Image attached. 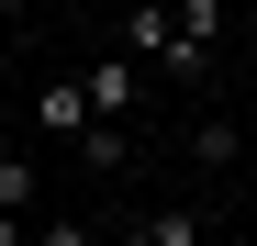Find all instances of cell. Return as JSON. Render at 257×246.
<instances>
[{
    "instance_id": "8992f818",
    "label": "cell",
    "mask_w": 257,
    "mask_h": 246,
    "mask_svg": "<svg viewBox=\"0 0 257 246\" xmlns=\"http://www.w3.org/2000/svg\"><path fill=\"white\" fill-rule=\"evenodd\" d=\"M190 157H201V168H235V157H246V123H224V112L190 123Z\"/></svg>"
},
{
    "instance_id": "52a82bcc",
    "label": "cell",
    "mask_w": 257,
    "mask_h": 246,
    "mask_svg": "<svg viewBox=\"0 0 257 246\" xmlns=\"http://www.w3.org/2000/svg\"><path fill=\"white\" fill-rule=\"evenodd\" d=\"M34 190H45V168L34 157H0V213H34Z\"/></svg>"
},
{
    "instance_id": "5b68a950",
    "label": "cell",
    "mask_w": 257,
    "mask_h": 246,
    "mask_svg": "<svg viewBox=\"0 0 257 246\" xmlns=\"http://www.w3.org/2000/svg\"><path fill=\"white\" fill-rule=\"evenodd\" d=\"M123 157H135V123H90V135H78V168L90 179H112Z\"/></svg>"
},
{
    "instance_id": "7a4b0ae2",
    "label": "cell",
    "mask_w": 257,
    "mask_h": 246,
    "mask_svg": "<svg viewBox=\"0 0 257 246\" xmlns=\"http://www.w3.org/2000/svg\"><path fill=\"white\" fill-rule=\"evenodd\" d=\"M34 123H45L56 146H78V135L101 123V112H90V78H56V90H34Z\"/></svg>"
},
{
    "instance_id": "277c9868",
    "label": "cell",
    "mask_w": 257,
    "mask_h": 246,
    "mask_svg": "<svg viewBox=\"0 0 257 246\" xmlns=\"http://www.w3.org/2000/svg\"><path fill=\"white\" fill-rule=\"evenodd\" d=\"M201 235H212V224H201V201H179V213H146L123 246H201Z\"/></svg>"
},
{
    "instance_id": "3957f363",
    "label": "cell",
    "mask_w": 257,
    "mask_h": 246,
    "mask_svg": "<svg viewBox=\"0 0 257 246\" xmlns=\"http://www.w3.org/2000/svg\"><path fill=\"white\" fill-rule=\"evenodd\" d=\"M168 34H179V12H168V0H123V56H168Z\"/></svg>"
},
{
    "instance_id": "9c48e42d",
    "label": "cell",
    "mask_w": 257,
    "mask_h": 246,
    "mask_svg": "<svg viewBox=\"0 0 257 246\" xmlns=\"http://www.w3.org/2000/svg\"><path fill=\"white\" fill-rule=\"evenodd\" d=\"M0 12H23V0H0Z\"/></svg>"
},
{
    "instance_id": "6da1fadb",
    "label": "cell",
    "mask_w": 257,
    "mask_h": 246,
    "mask_svg": "<svg viewBox=\"0 0 257 246\" xmlns=\"http://www.w3.org/2000/svg\"><path fill=\"white\" fill-rule=\"evenodd\" d=\"M135 101H146V56H101L90 67V112L101 123H135Z\"/></svg>"
},
{
    "instance_id": "ba28073f",
    "label": "cell",
    "mask_w": 257,
    "mask_h": 246,
    "mask_svg": "<svg viewBox=\"0 0 257 246\" xmlns=\"http://www.w3.org/2000/svg\"><path fill=\"white\" fill-rule=\"evenodd\" d=\"M34 246H101V224H78V213H45V224H34Z\"/></svg>"
}]
</instances>
